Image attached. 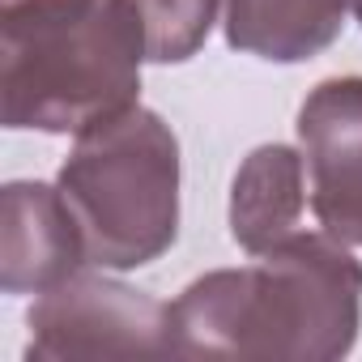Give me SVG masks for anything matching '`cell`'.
Returning <instances> with one entry per match:
<instances>
[{
  "label": "cell",
  "mask_w": 362,
  "mask_h": 362,
  "mask_svg": "<svg viewBox=\"0 0 362 362\" xmlns=\"http://www.w3.org/2000/svg\"><path fill=\"white\" fill-rule=\"evenodd\" d=\"M56 188L81 226L86 264L145 269L179 239V136L136 103L77 132Z\"/></svg>",
  "instance_id": "3957f363"
},
{
  "label": "cell",
  "mask_w": 362,
  "mask_h": 362,
  "mask_svg": "<svg viewBox=\"0 0 362 362\" xmlns=\"http://www.w3.org/2000/svg\"><path fill=\"white\" fill-rule=\"evenodd\" d=\"M303 209H307V166L303 149L294 145H256L230 184V239L247 252L260 256L303 230Z\"/></svg>",
  "instance_id": "52a82bcc"
},
{
  "label": "cell",
  "mask_w": 362,
  "mask_h": 362,
  "mask_svg": "<svg viewBox=\"0 0 362 362\" xmlns=\"http://www.w3.org/2000/svg\"><path fill=\"white\" fill-rule=\"evenodd\" d=\"M192 358L337 362L362 328V260L328 230H294L243 269H214L170 303Z\"/></svg>",
  "instance_id": "6da1fadb"
},
{
  "label": "cell",
  "mask_w": 362,
  "mask_h": 362,
  "mask_svg": "<svg viewBox=\"0 0 362 362\" xmlns=\"http://www.w3.org/2000/svg\"><path fill=\"white\" fill-rule=\"evenodd\" d=\"M128 5L145 35V60L184 64L214 35L222 0H128Z\"/></svg>",
  "instance_id": "9c48e42d"
},
{
  "label": "cell",
  "mask_w": 362,
  "mask_h": 362,
  "mask_svg": "<svg viewBox=\"0 0 362 362\" xmlns=\"http://www.w3.org/2000/svg\"><path fill=\"white\" fill-rule=\"evenodd\" d=\"M35 362H77V358H136V354H179L170 303L136 290L107 269H77L52 290L35 294L26 311Z\"/></svg>",
  "instance_id": "277c9868"
},
{
  "label": "cell",
  "mask_w": 362,
  "mask_h": 362,
  "mask_svg": "<svg viewBox=\"0 0 362 362\" xmlns=\"http://www.w3.org/2000/svg\"><path fill=\"white\" fill-rule=\"evenodd\" d=\"M349 0H222L226 43L269 64H303L341 39Z\"/></svg>",
  "instance_id": "ba28073f"
},
{
  "label": "cell",
  "mask_w": 362,
  "mask_h": 362,
  "mask_svg": "<svg viewBox=\"0 0 362 362\" xmlns=\"http://www.w3.org/2000/svg\"><path fill=\"white\" fill-rule=\"evenodd\" d=\"M349 13L358 18V26H362V0H349Z\"/></svg>",
  "instance_id": "30bf717a"
},
{
  "label": "cell",
  "mask_w": 362,
  "mask_h": 362,
  "mask_svg": "<svg viewBox=\"0 0 362 362\" xmlns=\"http://www.w3.org/2000/svg\"><path fill=\"white\" fill-rule=\"evenodd\" d=\"M298 149L320 230L362 247V77H328L298 107Z\"/></svg>",
  "instance_id": "5b68a950"
},
{
  "label": "cell",
  "mask_w": 362,
  "mask_h": 362,
  "mask_svg": "<svg viewBox=\"0 0 362 362\" xmlns=\"http://www.w3.org/2000/svg\"><path fill=\"white\" fill-rule=\"evenodd\" d=\"M145 35L128 0H0V119L77 136L141 98Z\"/></svg>",
  "instance_id": "7a4b0ae2"
},
{
  "label": "cell",
  "mask_w": 362,
  "mask_h": 362,
  "mask_svg": "<svg viewBox=\"0 0 362 362\" xmlns=\"http://www.w3.org/2000/svg\"><path fill=\"white\" fill-rule=\"evenodd\" d=\"M86 269L81 226L56 184L13 179L0 192V286L5 294H43Z\"/></svg>",
  "instance_id": "8992f818"
}]
</instances>
